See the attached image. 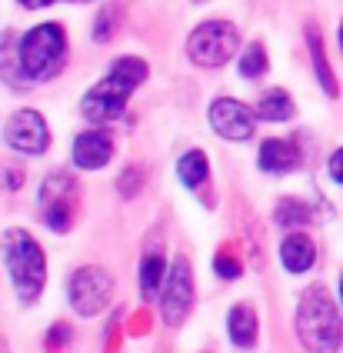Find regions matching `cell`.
I'll return each mask as SVG.
<instances>
[{"label": "cell", "mask_w": 343, "mask_h": 353, "mask_svg": "<svg viewBox=\"0 0 343 353\" xmlns=\"http://www.w3.org/2000/svg\"><path fill=\"white\" fill-rule=\"evenodd\" d=\"M210 127H214L217 137L240 143V140L253 137V130H257V110H250L247 103H240V100H233V97H217L210 103Z\"/></svg>", "instance_id": "cell-10"}, {"label": "cell", "mask_w": 343, "mask_h": 353, "mask_svg": "<svg viewBox=\"0 0 343 353\" xmlns=\"http://www.w3.org/2000/svg\"><path fill=\"white\" fill-rule=\"evenodd\" d=\"M240 50V30L230 20H203L187 37V57L203 70H217L237 57Z\"/></svg>", "instance_id": "cell-5"}, {"label": "cell", "mask_w": 343, "mask_h": 353, "mask_svg": "<svg viewBox=\"0 0 343 353\" xmlns=\"http://www.w3.org/2000/svg\"><path fill=\"white\" fill-rule=\"evenodd\" d=\"M21 7H27V10H43V7H50L54 0H17Z\"/></svg>", "instance_id": "cell-27"}, {"label": "cell", "mask_w": 343, "mask_h": 353, "mask_svg": "<svg viewBox=\"0 0 343 353\" xmlns=\"http://www.w3.org/2000/svg\"><path fill=\"white\" fill-rule=\"evenodd\" d=\"M121 20H123L121 3H103L101 14H97V20H94V40H97V43L114 40V34L121 30Z\"/></svg>", "instance_id": "cell-21"}, {"label": "cell", "mask_w": 343, "mask_h": 353, "mask_svg": "<svg viewBox=\"0 0 343 353\" xmlns=\"http://www.w3.org/2000/svg\"><path fill=\"white\" fill-rule=\"evenodd\" d=\"M340 303H343V280H340Z\"/></svg>", "instance_id": "cell-30"}, {"label": "cell", "mask_w": 343, "mask_h": 353, "mask_svg": "<svg viewBox=\"0 0 343 353\" xmlns=\"http://www.w3.org/2000/svg\"><path fill=\"white\" fill-rule=\"evenodd\" d=\"M270 70V57H267V47L260 40L247 43V50H240V77L243 80H260Z\"/></svg>", "instance_id": "cell-20"}, {"label": "cell", "mask_w": 343, "mask_h": 353, "mask_svg": "<svg viewBox=\"0 0 343 353\" xmlns=\"http://www.w3.org/2000/svg\"><path fill=\"white\" fill-rule=\"evenodd\" d=\"M150 74L147 60L141 57H117L110 67H107V77L97 80L87 94H83V117L90 123H114L117 117H123L127 103L134 97V90L141 87Z\"/></svg>", "instance_id": "cell-1"}, {"label": "cell", "mask_w": 343, "mask_h": 353, "mask_svg": "<svg viewBox=\"0 0 343 353\" xmlns=\"http://www.w3.org/2000/svg\"><path fill=\"white\" fill-rule=\"evenodd\" d=\"M114 157V140L103 130H83L74 140V163L81 170H101Z\"/></svg>", "instance_id": "cell-12"}, {"label": "cell", "mask_w": 343, "mask_h": 353, "mask_svg": "<svg viewBox=\"0 0 343 353\" xmlns=\"http://www.w3.org/2000/svg\"><path fill=\"white\" fill-rule=\"evenodd\" d=\"M214 274L223 276V280H237L243 274V263L230 250H220V254L214 256Z\"/></svg>", "instance_id": "cell-23"}, {"label": "cell", "mask_w": 343, "mask_h": 353, "mask_svg": "<svg viewBox=\"0 0 343 353\" xmlns=\"http://www.w3.org/2000/svg\"><path fill=\"white\" fill-rule=\"evenodd\" d=\"M0 256H3V267H7V276H10L17 296L23 303H37L43 287H47V256H43V247L27 230L10 227L7 234L0 236Z\"/></svg>", "instance_id": "cell-3"}, {"label": "cell", "mask_w": 343, "mask_h": 353, "mask_svg": "<svg viewBox=\"0 0 343 353\" xmlns=\"http://www.w3.org/2000/svg\"><path fill=\"white\" fill-rule=\"evenodd\" d=\"M17 57H21V70L27 83L54 80L67 63V30L54 20L37 23L34 30H27L21 37Z\"/></svg>", "instance_id": "cell-4"}, {"label": "cell", "mask_w": 343, "mask_h": 353, "mask_svg": "<svg viewBox=\"0 0 343 353\" xmlns=\"http://www.w3.org/2000/svg\"><path fill=\"white\" fill-rule=\"evenodd\" d=\"M117 190H121V196H127V200H134V196L143 190V170L141 167H127L121 176H117Z\"/></svg>", "instance_id": "cell-22"}, {"label": "cell", "mask_w": 343, "mask_h": 353, "mask_svg": "<svg viewBox=\"0 0 343 353\" xmlns=\"http://www.w3.org/2000/svg\"><path fill=\"white\" fill-rule=\"evenodd\" d=\"M67 296H70V307L81 316H97L114 300V276L97 263H87L81 270H74L70 283H67Z\"/></svg>", "instance_id": "cell-7"}, {"label": "cell", "mask_w": 343, "mask_h": 353, "mask_svg": "<svg viewBox=\"0 0 343 353\" xmlns=\"http://www.w3.org/2000/svg\"><path fill=\"white\" fill-rule=\"evenodd\" d=\"M163 280H167V260L160 254H150L143 256L141 263V294L147 300H154V296L163 290Z\"/></svg>", "instance_id": "cell-19"}, {"label": "cell", "mask_w": 343, "mask_h": 353, "mask_svg": "<svg viewBox=\"0 0 343 353\" xmlns=\"http://www.w3.org/2000/svg\"><path fill=\"white\" fill-rule=\"evenodd\" d=\"M70 3H90V0H70Z\"/></svg>", "instance_id": "cell-29"}, {"label": "cell", "mask_w": 343, "mask_h": 353, "mask_svg": "<svg viewBox=\"0 0 343 353\" xmlns=\"http://www.w3.org/2000/svg\"><path fill=\"white\" fill-rule=\"evenodd\" d=\"M257 110V117L267 120V123H283V120H290L297 114V107H293V97L283 90V87H273V90H267L260 97V103L253 107Z\"/></svg>", "instance_id": "cell-16"}, {"label": "cell", "mask_w": 343, "mask_h": 353, "mask_svg": "<svg viewBox=\"0 0 343 353\" xmlns=\"http://www.w3.org/2000/svg\"><path fill=\"white\" fill-rule=\"evenodd\" d=\"M41 220L54 230V234H67L77 220V210H81V183L77 176L63 174H50L47 180L41 183Z\"/></svg>", "instance_id": "cell-6"}, {"label": "cell", "mask_w": 343, "mask_h": 353, "mask_svg": "<svg viewBox=\"0 0 343 353\" xmlns=\"http://www.w3.org/2000/svg\"><path fill=\"white\" fill-rule=\"evenodd\" d=\"M3 143L23 157H41L50 147V127L41 110H17L3 123Z\"/></svg>", "instance_id": "cell-9"}, {"label": "cell", "mask_w": 343, "mask_h": 353, "mask_svg": "<svg viewBox=\"0 0 343 353\" xmlns=\"http://www.w3.org/2000/svg\"><path fill=\"white\" fill-rule=\"evenodd\" d=\"M337 43H340V54H343V20H340V30H337Z\"/></svg>", "instance_id": "cell-28"}, {"label": "cell", "mask_w": 343, "mask_h": 353, "mask_svg": "<svg viewBox=\"0 0 343 353\" xmlns=\"http://www.w3.org/2000/svg\"><path fill=\"white\" fill-rule=\"evenodd\" d=\"M70 336H74V330H70V323H54L50 330H47V353H57V347H67L70 343Z\"/></svg>", "instance_id": "cell-24"}, {"label": "cell", "mask_w": 343, "mask_h": 353, "mask_svg": "<svg viewBox=\"0 0 343 353\" xmlns=\"http://www.w3.org/2000/svg\"><path fill=\"white\" fill-rule=\"evenodd\" d=\"M257 163L263 174H290L303 167V150L293 137H270L260 143Z\"/></svg>", "instance_id": "cell-11"}, {"label": "cell", "mask_w": 343, "mask_h": 353, "mask_svg": "<svg viewBox=\"0 0 343 353\" xmlns=\"http://www.w3.org/2000/svg\"><path fill=\"white\" fill-rule=\"evenodd\" d=\"M0 187H3V190H21L23 187L21 167H0Z\"/></svg>", "instance_id": "cell-25"}, {"label": "cell", "mask_w": 343, "mask_h": 353, "mask_svg": "<svg viewBox=\"0 0 343 353\" xmlns=\"http://www.w3.org/2000/svg\"><path fill=\"white\" fill-rule=\"evenodd\" d=\"M177 176H180V183L187 190H200L203 183L210 180V160L203 150H187L180 160H177Z\"/></svg>", "instance_id": "cell-17"}, {"label": "cell", "mask_w": 343, "mask_h": 353, "mask_svg": "<svg viewBox=\"0 0 343 353\" xmlns=\"http://www.w3.org/2000/svg\"><path fill=\"white\" fill-rule=\"evenodd\" d=\"M297 336L310 353H337L343 343V316L333 296L317 287H306L297 300Z\"/></svg>", "instance_id": "cell-2"}, {"label": "cell", "mask_w": 343, "mask_h": 353, "mask_svg": "<svg viewBox=\"0 0 343 353\" xmlns=\"http://www.w3.org/2000/svg\"><path fill=\"white\" fill-rule=\"evenodd\" d=\"M190 310H194V270L187 256H177L160 290V320L167 327H180Z\"/></svg>", "instance_id": "cell-8"}, {"label": "cell", "mask_w": 343, "mask_h": 353, "mask_svg": "<svg viewBox=\"0 0 343 353\" xmlns=\"http://www.w3.org/2000/svg\"><path fill=\"white\" fill-rule=\"evenodd\" d=\"M273 220H277V227H283V230H300V227H306L313 220V214H310V207L303 200L283 196L280 203H277V210H273Z\"/></svg>", "instance_id": "cell-18"}, {"label": "cell", "mask_w": 343, "mask_h": 353, "mask_svg": "<svg viewBox=\"0 0 343 353\" xmlns=\"http://www.w3.org/2000/svg\"><path fill=\"white\" fill-rule=\"evenodd\" d=\"M326 170H330V180L343 187V147L333 150V157H330V163H326Z\"/></svg>", "instance_id": "cell-26"}, {"label": "cell", "mask_w": 343, "mask_h": 353, "mask_svg": "<svg viewBox=\"0 0 343 353\" xmlns=\"http://www.w3.org/2000/svg\"><path fill=\"white\" fill-rule=\"evenodd\" d=\"M303 34H306V50H310V60H313V74H317V80H320L323 94H326V97H340V83H337V77H333V67H330V60H326L323 37H320V30H317V23L310 20Z\"/></svg>", "instance_id": "cell-15"}, {"label": "cell", "mask_w": 343, "mask_h": 353, "mask_svg": "<svg viewBox=\"0 0 343 353\" xmlns=\"http://www.w3.org/2000/svg\"><path fill=\"white\" fill-rule=\"evenodd\" d=\"M227 334H230V343H233V347L253 350V347H257V336H260L257 310H253L250 303H237V307L227 314Z\"/></svg>", "instance_id": "cell-14"}, {"label": "cell", "mask_w": 343, "mask_h": 353, "mask_svg": "<svg viewBox=\"0 0 343 353\" xmlns=\"http://www.w3.org/2000/svg\"><path fill=\"white\" fill-rule=\"evenodd\" d=\"M280 263L287 274H306L317 263V243H313V236H306L303 230H293V234L283 236Z\"/></svg>", "instance_id": "cell-13"}]
</instances>
